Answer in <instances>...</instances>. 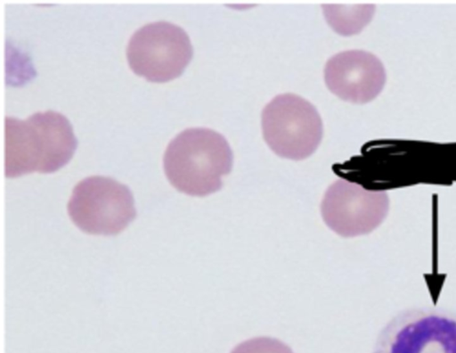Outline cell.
<instances>
[{
	"label": "cell",
	"instance_id": "7",
	"mask_svg": "<svg viewBox=\"0 0 456 353\" xmlns=\"http://www.w3.org/2000/svg\"><path fill=\"white\" fill-rule=\"evenodd\" d=\"M388 202L383 191L339 178L325 192L321 213L330 229L340 236L354 237L378 227L387 214Z\"/></svg>",
	"mask_w": 456,
	"mask_h": 353
},
{
	"label": "cell",
	"instance_id": "8",
	"mask_svg": "<svg viewBox=\"0 0 456 353\" xmlns=\"http://www.w3.org/2000/svg\"><path fill=\"white\" fill-rule=\"evenodd\" d=\"M324 78L328 88L339 98L364 103L382 90L386 73L381 62L372 53L348 50L327 62Z\"/></svg>",
	"mask_w": 456,
	"mask_h": 353
},
{
	"label": "cell",
	"instance_id": "5",
	"mask_svg": "<svg viewBox=\"0 0 456 353\" xmlns=\"http://www.w3.org/2000/svg\"><path fill=\"white\" fill-rule=\"evenodd\" d=\"M262 129L276 154L295 160L307 158L317 149L323 131L316 108L293 94H279L265 105Z\"/></svg>",
	"mask_w": 456,
	"mask_h": 353
},
{
	"label": "cell",
	"instance_id": "3",
	"mask_svg": "<svg viewBox=\"0 0 456 353\" xmlns=\"http://www.w3.org/2000/svg\"><path fill=\"white\" fill-rule=\"evenodd\" d=\"M372 353H456V312L433 306L405 308L380 330Z\"/></svg>",
	"mask_w": 456,
	"mask_h": 353
},
{
	"label": "cell",
	"instance_id": "1",
	"mask_svg": "<svg viewBox=\"0 0 456 353\" xmlns=\"http://www.w3.org/2000/svg\"><path fill=\"white\" fill-rule=\"evenodd\" d=\"M77 140L61 113L36 112L25 120L4 119V168L6 177L52 173L71 158Z\"/></svg>",
	"mask_w": 456,
	"mask_h": 353
},
{
	"label": "cell",
	"instance_id": "4",
	"mask_svg": "<svg viewBox=\"0 0 456 353\" xmlns=\"http://www.w3.org/2000/svg\"><path fill=\"white\" fill-rule=\"evenodd\" d=\"M67 211L81 231L102 235L118 234L136 217L129 188L101 176L86 177L73 187Z\"/></svg>",
	"mask_w": 456,
	"mask_h": 353
},
{
	"label": "cell",
	"instance_id": "6",
	"mask_svg": "<svg viewBox=\"0 0 456 353\" xmlns=\"http://www.w3.org/2000/svg\"><path fill=\"white\" fill-rule=\"evenodd\" d=\"M192 56L189 37L180 27L156 21L138 29L126 46L131 70L151 82H166L182 74Z\"/></svg>",
	"mask_w": 456,
	"mask_h": 353
},
{
	"label": "cell",
	"instance_id": "9",
	"mask_svg": "<svg viewBox=\"0 0 456 353\" xmlns=\"http://www.w3.org/2000/svg\"><path fill=\"white\" fill-rule=\"evenodd\" d=\"M231 353H293V351L277 339L256 337L240 343Z\"/></svg>",
	"mask_w": 456,
	"mask_h": 353
},
{
	"label": "cell",
	"instance_id": "2",
	"mask_svg": "<svg viewBox=\"0 0 456 353\" xmlns=\"http://www.w3.org/2000/svg\"><path fill=\"white\" fill-rule=\"evenodd\" d=\"M233 155L221 134L206 127L187 128L167 144L163 167L179 192L206 196L221 189L222 177L232 170Z\"/></svg>",
	"mask_w": 456,
	"mask_h": 353
}]
</instances>
